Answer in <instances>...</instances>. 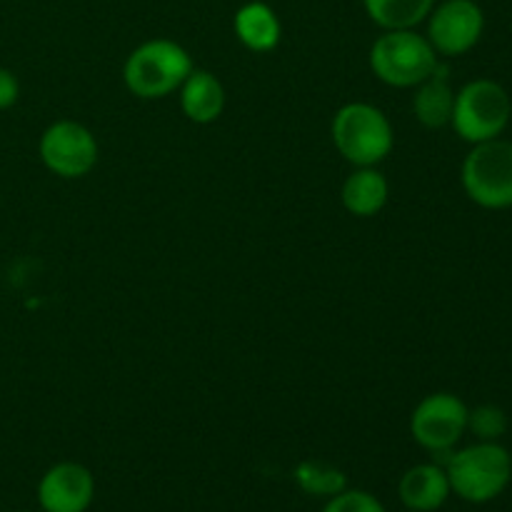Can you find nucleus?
<instances>
[{"instance_id":"21","label":"nucleus","mask_w":512,"mask_h":512,"mask_svg":"<svg viewBox=\"0 0 512 512\" xmlns=\"http://www.w3.org/2000/svg\"><path fill=\"white\" fill-rule=\"evenodd\" d=\"M408 512H415V510H408Z\"/></svg>"},{"instance_id":"16","label":"nucleus","mask_w":512,"mask_h":512,"mask_svg":"<svg viewBox=\"0 0 512 512\" xmlns=\"http://www.w3.org/2000/svg\"><path fill=\"white\" fill-rule=\"evenodd\" d=\"M365 13L383 30H413L428 20L435 0H363Z\"/></svg>"},{"instance_id":"11","label":"nucleus","mask_w":512,"mask_h":512,"mask_svg":"<svg viewBox=\"0 0 512 512\" xmlns=\"http://www.w3.org/2000/svg\"><path fill=\"white\" fill-rule=\"evenodd\" d=\"M400 500L408 510L435 512L443 508L450 498V480L443 465L423 463L405 470L398 485Z\"/></svg>"},{"instance_id":"17","label":"nucleus","mask_w":512,"mask_h":512,"mask_svg":"<svg viewBox=\"0 0 512 512\" xmlns=\"http://www.w3.org/2000/svg\"><path fill=\"white\" fill-rule=\"evenodd\" d=\"M295 480L308 495H320V498H333L348 488V478L343 470L335 465L320 463V460H305L295 468Z\"/></svg>"},{"instance_id":"3","label":"nucleus","mask_w":512,"mask_h":512,"mask_svg":"<svg viewBox=\"0 0 512 512\" xmlns=\"http://www.w3.org/2000/svg\"><path fill=\"white\" fill-rule=\"evenodd\" d=\"M333 143L355 168L383 163L395 145L390 120L370 103H348L333 118Z\"/></svg>"},{"instance_id":"10","label":"nucleus","mask_w":512,"mask_h":512,"mask_svg":"<svg viewBox=\"0 0 512 512\" xmlns=\"http://www.w3.org/2000/svg\"><path fill=\"white\" fill-rule=\"evenodd\" d=\"M95 478L80 463H55L38 483V503L43 512H85L93 505Z\"/></svg>"},{"instance_id":"20","label":"nucleus","mask_w":512,"mask_h":512,"mask_svg":"<svg viewBox=\"0 0 512 512\" xmlns=\"http://www.w3.org/2000/svg\"><path fill=\"white\" fill-rule=\"evenodd\" d=\"M20 83L13 70L0 68V110H8L18 103Z\"/></svg>"},{"instance_id":"6","label":"nucleus","mask_w":512,"mask_h":512,"mask_svg":"<svg viewBox=\"0 0 512 512\" xmlns=\"http://www.w3.org/2000/svg\"><path fill=\"white\" fill-rule=\"evenodd\" d=\"M463 188L473 203L488 210L512 205V143L503 138L473 145L463 163Z\"/></svg>"},{"instance_id":"18","label":"nucleus","mask_w":512,"mask_h":512,"mask_svg":"<svg viewBox=\"0 0 512 512\" xmlns=\"http://www.w3.org/2000/svg\"><path fill=\"white\" fill-rule=\"evenodd\" d=\"M468 430L478 440L485 443H498L508 430V415L498 405H478L468 413Z\"/></svg>"},{"instance_id":"5","label":"nucleus","mask_w":512,"mask_h":512,"mask_svg":"<svg viewBox=\"0 0 512 512\" xmlns=\"http://www.w3.org/2000/svg\"><path fill=\"white\" fill-rule=\"evenodd\" d=\"M512 115L508 90L488 78L473 80L455 93L450 125L465 143H485L503 135Z\"/></svg>"},{"instance_id":"14","label":"nucleus","mask_w":512,"mask_h":512,"mask_svg":"<svg viewBox=\"0 0 512 512\" xmlns=\"http://www.w3.org/2000/svg\"><path fill=\"white\" fill-rule=\"evenodd\" d=\"M415 88L418 90L413 95V113L420 120V125L433 130L450 125L455 108V90L450 88L448 70L438 65L435 73Z\"/></svg>"},{"instance_id":"4","label":"nucleus","mask_w":512,"mask_h":512,"mask_svg":"<svg viewBox=\"0 0 512 512\" xmlns=\"http://www.w3.org/2000/svg\"><path fill=\"white\" fill-rule=\"evenodd\" d=\"M438 53L425 35L413 30H385L370 48L375 78L393 88H415L438 68Z\"/></svg>"},{"instance_id":"13","label":"nucleus","mask_w":512,"mask_h":512,"mask_svg":"<svg viewBox=\"0 0 512 512\" xmlns=\"http://www.w3.org/2000/svg\"><path fill=\"white\" fill-rule=\"evenodd\" d=\"M388 180L380 173L375 165L370 168H355L353 173L345 178L340 198H343L345 210L355 218H373L388 203Z\"/></svg>"},{"instance_id":"12","label":"nucleus","mask_w":512,"mask_h":512,"mask_svg":"<svg viewBox=\"0 0 512 512\" xmlns=\"http://www.w3.org/2000/svg\"><path fill=\"white\" fill-rule=\"evenodd\" d=\"M180 108L193 123H215L225 108L223 83L210 70L193 68L180 85Z\"/></svg>"},{"instance_id":"8","label":"nucleus","mask_w":512,"mask_h":512,"mask_svg":"<svg viewBox=\"0 0 512 512\" xmlns=\"http://www.w3.org/2000/svg\"><path fill=\"white\" fill-rule=\"evenodd\" d=\"M40 160L60 178H83L98 163V140L75 120H58L40 135Z\"/></svg>"},{"instance_id":"15","label":"nucleus","mask_w":512,"mask_h":512,"mask_svg":"<svg viewBox=\"0 0 512 512\" xmlns=\"http://www.w3.org/2000/svg\"><path fill=\"white\" fill-rule=\"evenodd\" d=\"M235 35L253 53H270L280 43L283 25L268 3L250 0L235 13Z\"/></svg>"},{"instance_id":"2","label":"nucleus","mask_w":512,"mask_h":512,"mask_svg":"<svg viewBox=\"0 0 512 512\" xmlns=\"http://www.w3.org/2000/svg\"><path fill=\"white\" fill-rule=\"evenodd\" d=\"M193 70V58L180 43L155 38L138 45L123 65V80L133 95L143 100L165 98L180 90Z\"/></svg>"},{"instance_id":"1","label":"nucleus","mask_w":512,"mask_h":512,"mask_svg":"<svg viewBox=\"0 0 512 512\" xmlns=\"http://www.w3.org/2000/svg\"><path fill=\"white\" fill-rule=\"evenodd\" d=\"M450 490L465 503L483 505L500 498L512 480V458L500 443H480L450 453L445 460Z\"/></svg>"},{"instance_id":"9","label":"nucleus","mask_w":512,"mask_h":512,"mask_svg":"<svg viewBox=\"0 0 512 512\" xmlns=\"http://www.w3.org/2000/svg\"><path fill=\"white\" fill-rule=\"evenodd\" d=\"M485 30V15L475 0H443L428 15L430 45L438 55H465L478 45Z\"/></svg>"},{"instance_id":"19","label":"nucleus","mask_w":512,"mask_h":512,"mask_svg":"<svg viewBox=\"0 0 512 512\" xmlns=\"http://www.w3.org/2000/svg\"><path fill=\"white\" fill-rule=\"evenodd\" d=\"M323 512H388L383 508L375 495L365 493V490H348L328 498V505H325Z\"/></svg>"},{"instance_id":"7","label":"nucleus","mask_w":512,"mask_h":512,"mask_svg":"<svg viewBox=\"0 0 512 512\" xmlns=\"http://www.w3.org/2000/svg\"><path fill=\"white\" fill-rule=\"evenodd\" d=\"M468 405L453 393H433L418 403L410 415L415 443L433 455L453 453L468 430Z\"/></svg>"}]
</instances>
